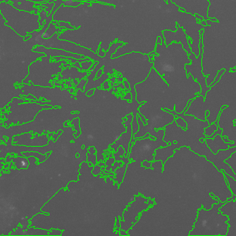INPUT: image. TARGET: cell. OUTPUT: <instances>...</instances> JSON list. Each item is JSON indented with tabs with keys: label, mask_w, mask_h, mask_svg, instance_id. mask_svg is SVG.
<instances>
[{
	"label": "cell",
	"mask_w": 236,
	"mask_h": 236,
	"mask_svg": "<svg viewBox=\"0 0 236 236\" xmlns=\"http://www.w3.org/2000/svg\"><path fill=\"white\" fill-rule=\"evenodd\" d=\"M224 203L218 201L213 204L210 209L199 208L197 218L190 235H226L229 228V218L220 210Z\"/></svg>",
	"instance_id": "cell-1"
},
{
	"label": "cell",
	"mask_w": 236,
	"mask_h": 236,
	"mask_svg": "<svg viewBox=\"0 0 236 236\" xmlns=\"http://www.w3.org/2000/svg\"><path fill=\"white\" fill-rule=\"evenodd\" d=\"M204 33V30L201 29L199 31V55L197 57L194 53H191L189 55V58L191 60V63L186 64L184 65V68L186 69L187 74L191 73L194 80H197V82L200 84L201 91L199 94L200 96L205 97L207 95V91L211 89V87L207 86V77L203 75L202 74V55H203V40L202 36Z\"/></svg>",
	"instance_id": "cell-2"
},
{
	"label": "cell",
	"mask_w": 236,
	"mask_h": 236,
	"mask_svg": "<svg viewBox=\"0 0 236 236\" xmlns=\"http://www.w3.org/2000/svg\"><path fill=\"white\" fill-rule=\"evenodd\" d=\"M177 25L178 26L175 32L168 31V30L163 31V35L165 38V46H169V44H171L173 41L180 43L183 47L184 50L188 53V54L190 55L192 53V50H191L192 41L190 40V38L187 37L182 26H180L178 23H177Z\"/></svg>",
	"instance_id": "cell-3"
},
{
	"label": "cell",
	"mask_w": 236,
	"mask_h": 236,
	"mask_svg": "<svg viewBox=\"0 0 236 236\" xmlns=\"http://www.w3.org/2000/svg\"><path fill=\"white\" fill-rule=\"evenodd\" d=\"M133 119V114H128L127 116V119L125 121V125L127 126L126 131L124 133H122L120 137V139L117 140L115 143L112 144L110 148L114 151H118V148L120 145H122L124 148L125 151V156L128 157L129 155V141H130L131 138L133 137L132 134V127H131V122H132Z\"/></svg>",
	"instance_id": "cell-4"
},
{
	"label": "cell",
	"mask_w": 236,
	"mask_h": 236,
	"mask_svg": "<svg viewBox=\"0 0 236 236\" xmlns=\"http://www.w3.org/2000/svg\"><path fill=\"white\" fill-rule=\"evenodd\" d=\"M33 52L35 53H43L45 54L50 55L51 57H71L76 59H85L86 58L85 55H81L80 54H76V53L67 52L66 50H60L57 48H45L42 46H38L33 49Z\"/></svg>",
	"instance_id": "cell-5"
},
{
	"label": "cell",
	"mask_w": 236,
	"mask_h": 236,
	"mask_svg": "<svg viewBox=\"0 0 236 236\" xmlns=\"http://www.w3.org/2000/svg\"><path fill=\"white\" fill-rule=\"evenodd\" d=\"M205 142L209 147L210 150L214 155L217 154L220 150H227L229 148L228 143H226L223 140L221 135H216L214 138H207L205 139Z\"/></svg>",
	"instance_id": "cell-6"
},
{
	"label": "cell",
	"mask_w": 236,
	"mask_h": 236,
	"mask_svg": "<svg viewBox=\"0 0 236 236\" xmlns=\"http://www.w3.org/2000/svg\"><path fill=\"white\" fill-rule=\"evenodd\" d=\"M10 4L14 8L18 10L25 11L28 12H34V14H38L39 8L36 6L35 2L30 0H9Z\"/></svg>",
	"instance_id": "cell-7"
},
{
	"label": "cell",
	"mask_w": 236,
	"mask_h": 236,
	"mask_svg": "<svg viewBox=\"0 0 236 236\" xmlns=\"http://www.w3.org/2000/svg\"><path fill=\"white\" fill-rule=\"evenodd\" d=\"M121 160L123 161L122 166L119 167V169L118 168V169H116V171H115V177L113 179L115 182L118 184H120L122 182L123 176H124L125 171H126V168L127 165H129L130 159H129L128 157L123 156L122 157H121Z\"/></svg>",
	"instance_id": "cell-8"
},
{
	"label": "cell",
	"mask_w": 236,
	"mask_h": 236,
	"mask_svg": "<svg viewBox=\"0 0 236 236\" xmlns=\"http://www.w3.org/2000/svg\"><path fill=\"white\" fill-rule=\"evenodd\" d=\"M61 31V28H57L55 25L53 24V23L52 22L50 23V25L49 26L48 29H47V30L45 31V33L42 34V38H50L51 36H52L53 34L57 33V32H60Z\"/></svg>",
	"instance_id": "cell-9"
},
{
	"label": "cell",
	"mask_w": 236,
	"mask_h": 236,
	"mask_svg": "<svg viewBox=\"0 0 236 236\" xmlns=\"http://www.w3.org/2000/svg\"><path fill=\"white\" fill-rule=\"evenodd\" d=\"M224 176L226 177V182L228 183L229 189H230L233 194L236 195V180L234 178H233L232 176L229 175L228 174L225 173V172H224Z\"/></svg>",
	"instance_id": "cell-10"
},
{
	"label": "cell",
	"mask_w": 236,
	"mask_h": 236,
	"mask_svg": "<svg viewBox=\"0 0 236 236\" xmlns=\"http://www.w3.org/2000/svg\"><path fill=\"white\" fill-rule=\"evenodd\" d=\"M216 122L214 123H210V125H209V126L205 128L204 129V135L207 136V138H209L210 136H211L212 134H213L214 132H215L216 130H217L218 125V123H217V120L216 121Z\"/></svg>",
	"instance_id": "cell-11"
},
{
	"label": "cell",
	"mask_w": 236,
	"mask_h": 236,
	"mask_svg": "<svg viewBox=\"0 0 236 236\" xmlns=\"http://www.w3.org/2000/svg\"><path fill=\"white\" fill-rule=\"evenodd\" d=\"M137 116L138 114L137 113H135L133 114V119H132V122H131V127H132V134L133 135H135L139 131V123H138V121H137Z\"/></svg>",
	"instance_id": "cell-12"
},
{
	"label": "cell",
	"mask_w": 236,
	"mask_h": 236,
	"mask_svg": "<svg viewBox=\"0 0 236 236\" xmlns=\"http://www.w3.org/2000/svg\"><path fill=\"white\" fill-rule=\"evenodd\" d=\"M82 4V1H74V0H64L62 5L65 6H74L76 7Z\"/></svg>",
	"instance_id": "cell-13"
},
{
	"label": "cell",
	"mask_w": 236,
	"mask_h": 236,
	"mask_svg": "<svg viewBox=\"0 0 236 236\" xmlns=\"http://www.w3.org/2000/svg\"><path fill=\"white\" fill-rule=\"evenodd\" d=\"M125 155V151L124 150V148L122 146H120L118 148V152H117L116 153H114L113 155L115 157V159L116 161H121V157L120 156L122 155V156H124V155Z\"/></svg>",
	"instance_id": "cell-14"
},
{
	"label": "cell",
	"mask_w": 236,
	"mask_h": 236,
	"mask_svg": "<svg viewBox=\"0 0 236 236\" xmlns=\"http://www.w3.org/2000/svg\"><path fill=\"white\" fill-rule=\"evenodd\" d=\"M175 121L178 126L182 128L183 129L188 128V123L186 122V121L183 119L181 117H177L175 118Z\"/></svg>",
	"instance_id": "cell-15"
},
{
	"label": "cell",
	"mask_w": 236,
	"mask_h": 236,
	"mask_svg": "<svg viewBox=\"0 0 236 236\" xmlns=\"http://www.w3.org/2000/svg\"><path fill=\"white\" fill-rule=\"evenodd\" d=\"M87 161L90 164H92L93 166L96 165L98 161L96 160V155H95V153H87Z\"/></svg>",
	"instance_id": "cell-16"
},
{
	"label": "cell",
	"mask_w": 236,
	"mask_h": 236,
	"mask_svg": "<svg viewBox=\"0 0 236 236\" xmlns=\"http://www.w3.org/2000/svg\"><path fill=\"white\" fill-rule=\"evenodd\" d=\"M225 72H226V69H221V70H220V71L218 72L217 74H216V76L215 77H216L215 80H214L213 83H212V84H211V87H213L214 84H216V83H217L218 81L220 80V79H221V77L222 74H224Z\"/></svg>",
	"instance_id": "cell-17"
},
{
	"label": "cell",
	"mask_w": 236,
	"mask_h": 236,
	"mask_svg": "<svg viewBox=\"0 0 236 236\" xmlns=\"http://www.w3.org/2000/svg\"><path fill=\"white\" fill-rule=\"evenodd\" d=\"M93 62L90 60L88 62H83V63H81V70H88L91 65H93Z\"/></svg>",
	"instance_id": "cell-18"
},
{
	"label": "cell",
	"mask_w": 236,
	"mask_h": 236,
	"mask_svg": "<svg viewBox=\"0 0 236 236\" xmlns=\"http://www.w3.org/2000/svg\"><path fill=\"white\" fill-rule=\"evenodd\" d=\"M115 157H110V158L108 159L107 161H106L105 165H107V167H106V169H107V171H109V170L111 169V168H112V165L115 162Z\"/></svg>",
	"instance_id": "cell-19"
},
{
	"label": "cell",
	"mask_w": 236,
	"mask_h": 236,
	"mask_svg": "<svg viewBox=\"0 0 236 236\" xmlns=\"http://www.w3.org/2000/svg\"><path fill=\"white\" fill-rule=\"evenodd\" d=\"M122 164H123V163L122 162H120V161H116L115 162V164H114L113 167H112V168H111V171H110V172H109V173H108V174H113V173L115 172V170L118 169V167H121V165H122Z\"/></svg>",
	"instance_id": "cell-20"
},
{
	"label": "cell",
	"mask_w": 236,
	"mask_h": 236,
	"mask_svg": "<svg viewBox=\"0 0 236 236\" xmlns=\"http://www.w3.org/2000/svg\"><path fill=\"white\" fill-rule=\"evenodd\" d=\"M55 26L57 27H65L66 29H75V27H72L70 26L68 23H65V22H61L60 23H55Z\"/></svg>",
	"instance_id": "cell-21"
},
{
	"label": "cell",
	"mask_w": 236,
	"mask_h": 236,
	"mask_svg": "<svg viewBox=\"0 0 236 236\" xmlns=\"http://www.w3.org/2000/svg\"><path fill=\"white\" fill-rule=\"evenodd\" d=\"M101 166L100 165H95L94 167H93V169H92V173L94 174V175H98L101 173Z\"/></svg>",
	"instance_id": "cell-22"
},
{
	"label": "cell",
	"mask_w": 236,
	"mask_h": 236,
	"mask_svg": "<svg viewBox=\"0 0 236 236\" xmlns=\"http://www.w3.org/2000/svg\"><path fill=\"white\" fill-rule=\"evenodd\" d=\"M116 225H115V227H114L115 229L116 230V232H118V233H119L120 231V227H121V224H120V217H117L116 218Z\"/></svg>",
	"instance_id": "cell-23"
},
{
	"label": "cell",
	"mask_w": 236,
	"mask_h": 236,
	"mask_svg": "<svg viewBox=\"0 0 236 236\" xmlns=\"http://www.w3.org/2000/svg\"><path fill=\"white\" fill-rule=\"evenodd\" d=\"M142 166H144V167H146V168H151L152 166H151V162H149L148 161H144L143 162H142Z\"/></svg>",
	"instance_id": "cell-24"
},
{
	"label": "cell",
	"mask_w": 236,
	"mask_h": 236,
	"mask_svg": "<svg viewBox=\"0 0 236 236\" xmlns=\"http://www.w3.org/2000/svg\"><path fill=\"white\" fill-rule=\"evenodd\" d=\"M86 82H87V80H82L81 81L80 83H78V86H80V88H81V89L82 91H84V88H83V86H84V84H86Z\"/></svg>",
	"instance_id": "cell-25"
},
{
	"label": "cell",
	"mask_w": 236,
	"mask_h": 236,
	"mask_svg": "<svg viewBox=\"0 0 236 236\" xmlns=\"http://www.w3.org/2000/svg\"><path fill=\"white\" fill-rule=\"evenodd\" d=\"M98 55L99 56H101V57H104L105 55V52L103 50V49H102L101 47L100 48L98 52Z\"/></svg>",
	"instance_id": "cell-26"
},
{
	"label": "cell",
	"mask_w": 236,
	"mask_h": 236,
	"mask_svg": "<svg viewBox=\"0 0 236 236\" xmlns=\"http://www.w3.org/2000/svg\"><path fill=\"white\" fill-rule=\"evenodd\" d=\"M95 93V89H90V90H88L86 91V95L88 96V97H90V96H92L93 94Z\"/></svg>",
	"instance_id": "cell-27"
},
{
	"label": "cell",
	"mask_w": 236,
	"mask_h": 236,
	"mask_svg": "<svg viewBox=\"0 0 236 236\" xmlns=\"http://www.w3.org/2000/svg\"><path fill=\"white\" fill-rule=\"evenodd\" d=\"M50 235H61V231H52V233H50Z\"/></svg>",
	"instance_id": "cell-28"
},
{
	"label": "cell",
	"mask_w": 236,
	"mask_h": 236,
	"mask_svg": "<svg viewBox=\"0 0 236 236\" xmlns=\"http://www.w3.org/2000/svg\"><path fill=\"white\" fill-rule=\"evenodd\" d=\"M194 16H195V18H196V19H197V21H201L204 20V18H203V17L201 16H200V15H199V14H196Z\"/></svg>",
	"instance_id": "cell-29"
},
{
	"label": "cell",
	"mask_w": 236,
	"mask_h": 236,
	"mask_svg": "<svg viewBox=\"0 0 236 236\" xmlns=\"http://www.w3.org/2000/svg\"><path fill=\"white\" fill-rule=\"evenodd\" d=\"M88 152L91 153H95L96 152V150H95L94 147H91V148H89L88 149Z\"/></svg>",
	"instance_id": "cell-30"
},
{
	"label": "cell",
	"mask_w": 236,
	"mask_h": 236,
	"mask_svg": "<svg viewBox=\"0 0 236 236\" xmlns=\"http://www.w3.org/2000/svg\"><path fill=\"white\" fill-rule=\"evenodd\" d=\"M222 138H223V140H224V141L226 142V143H230V142H232V141H231L230 140L228 139V138H227V137H224V136H222Z\"/></svg>",
	"instance_id": "cell-31"
},
{
	"label": "cell",
	"mask_w": 236,
	"mask_h": 236,
	"mask_svg": "<svg viewBox=\"0 0 236 236\" xmlns=\"http://www.w3.org/2000/svg\"><path fill=\"white\" fill-rule=\"evenodd\" d=\"M199 23H201V24L203 25L204 26H208L207 23V21L204 20H204H202V21H199Z\"/></svg>",
	"instance_id": "cell-32"
},
{
	"label": "cell",
	"mask_w": 236,
	"mask_h": 236,
	"mask_svg": "<svg viewBox=\"0 0 236 236\" xmlns=\"http://www.w3.org/2000/svg\"><path fill=\"white\" fill-rule=\"evenodd\" d=\"M157 43L162 44V39H161V37H158V38H157Z\"/></svg>",
	"instance_id": "cell-33"
},
{
	"label": "cell",
	"mask_w": 236,
	"mask_h": 236,
	"mask_svg": "<svg viewBox=\"0 0 236 236\" xmlns=\"http://www.w3.org/2000/svg\"><path fill=\"white\" fill-rule=\"evenodd\" d=\"M231 71H233V72H235V71H236V67H233V68H231Z\"/></svg>",
	"instance_id": "cell-34"
},
{
	"label": "cell",
	"mask_w": 236,
	"mask_h": 236,
	"mask_svg": "<svg viewBox=\"0 0 236 236\" xmlns=\"http://www.w3.org/2000/svg\"><path fill=\"white\" fill-rule=\"evenodd\" d=\"M59 134H60V133H59L58 134H57V135H59ZM55 136H56V135H54V138H57V137H55Z\"/></svg>",
	"instance_id": "cell-35"
},
{
	"label": "cell",
	"mask_w": 236,
	"mask_h": 236,
	"mask_svg": "<svg viewBox=\"0 0 236 236\" xmlns=\"http://www.w3.org/2000/svg\"><path fill=\"white\" fill-rule=\"evenodd\" d=\"M164 1L165 2H168V0H164Z\"/></svg>",
	"instance_id": "cell-36"
},
{
	"label": "cell",
	"mask_w": 236,
	"mask_h": 236,
	"mask_svg": "<svg viewBox=\"0 0 236 236\" xmlns=\"http://www.w3.org/2000/svg\"><path fill=\"white\" fill-rule=\"evenodd\" d=\"M235 123H236V121H235Z\"/></svg>",
	"instance_id": "cell-37"
}]
</instances>
